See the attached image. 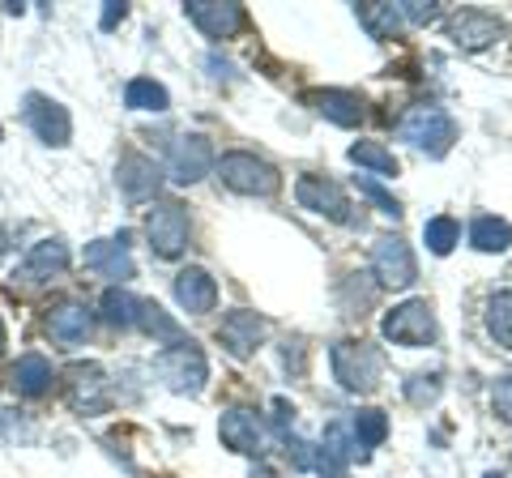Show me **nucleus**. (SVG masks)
Segmentation results:
<instances>
[{
    "mask_svg": "<svg viewBox=\"0 0 512 478\" xmlns=\"http://www.w3.org/2000/svg\"><path fill=\"white\" fill-rule=\"evenodd\" d=\"M397 137L406 141V146L423 150L427 158H444L448 146L457 141V124L448 116L444 107L436 103H414L402 120H397Z\"/></svg>",
    "mask_w": 512,
    "mask_h": 478,
    "instance_id": "nucleus-1",
    "label": "nucleus"
},
{
    "mask_svg": "<svg viewBox=\"0 0 512 478\" xmlns=\"http://www.w3.org/2000/svg\"><path fill=\"white\" fill-rule=\"evenodd\" d=\"M329 363H333V380H338L346 393H372L380 385V372H384L380 350L372 342H355V338L333 342Z\"/></svg>",
    "mask_w": 512,
    "mask_h": 478,
    "instance_id": "nucleus-2",
    "label": "nucleus"
},
{
    "mask_svg": "<svg viewBox=\"0 0 512 478\" xmlns=\"http://www.w3.org/2000/svg\"><path fill=\"white\" fill-rule=\"evenodd\" d=\"M218 180L231 188V193H244V197H274L282 188V175L265 163V158H256L248 150H231L218 158Z\"/></svg>",
    "mask_w": 512,
    "mask_h": 478,
    "instance_id": "nucleus-3",
    "label": "nucleus"
},
{
    "mask_svg": "<svg viewBox=\"0 0 512 478\" xmlns=\"http://www.w3.org/2000/svg\"><path fill=\"white\" fill-rule=\"evenodd\" d=\"M380 333L397 346H431L440 338V325H436V312H431L427 299H406V304H397L393 312H384Z\"/></svg>",
    "mask_w": 512,
    "mask_h": 478,
    "instance_id": "nucleus-4",
    "label": "nucleus"
},
{
    "mask_svg": "<svg viewBox=\"0 0 512 478\" xmlns=\"http://www.w3.org/2000/svg\"><path fill=\"white\" fill-rule=\"evenodd\" d=\"M154 368H158V376L167 380L171 393H201L205 389V376H210V363H205L197 342H180V346L158 350Z\"/></svg>",
    "mask_w": 512,
    "mask_h": 478,
    "instance_id": "nucleus-5",
    "label": "nucleus"
},
{
    "mask_svg": "<svg viewBox=\"0 0 512 478\" xmlns=\"http://www.w3.org/2000/svg\"><path fill=\"white\" fill-rule=\"evenodd\" d=\"M295 201L303 205V210L320 214V218L342 222V227H350V222H355V205H350V197L342 193V184L325 180V175H299Z\"/></svg>",
    "mask_w": 512,
    "mask_h": 478,
    "instance_id": "nucleus-6",
    "label": "nucleus"
},
{
    "mask_svg": "<svg viewBox=\"0 0 512 478\" xmlns=\"http://www.w3.org/2000/svg\"><path fill=\"white\" fill-rule=\"evenodd\" d=\"M146 235H150V248L158 252L163 261L180 257L188 248V214L180 201H158L150 218H146Z\"/></svg>",
    "mask_w": 512,
    "mask_h": 478,
    "instance_id": "nucleus-7",
    "label": "nucleus"
},
{
    "mask_svg": "<svg viewBox=\"0 0 512 478\" xmlns=\"http://www.w3.org/2000/svg\"><path fill=\"white\" fill-rule=\"evenodd\" d=\"M372 269H376V282L393 286V291H406V286H414V278H419V265H414L410 244H406V239H397V235L376 239Z\"/></svg>",
    "mask_w": 512,
    "mask_h": 478,
    "instance_id": "nucleus-8",
    "label": "nucleus"
},
{
    "mask_svg": "<svg viewBox=\"0 0 512 478\" xmlns=\"http://www.w3.org/2000/svg\"><path fill=\"white\" fill-rule=\"evenodd\" d=\"M184 13L205 39H235L248 22L244 5H218V0H188Z\"/></svg>",
    "mask_w": 512,
    "mask_h": 478,
    "instance_id": "nucleus-9",
    "label": "nucleus"
},
{
    "mask_svg": "<svg viewBox=\"0 0 512 478\" xmlns=\"http://www.w3.org/2000/svg\"><path fill=\"white\" fill-rule=\"evenodd\" d=\"M448 39H453L461 52H483V47L504 39V22L483 9H461L448 18Z\"/></svg>",
    "mask_w": 512,
    "mask_h": 478,
    "instance_id": "nucleus-10",
    "label": "nucleus"
},
{
    "mask_svg": "<svg viewBox=\"0 0 512 478\" xmlns=\"http://www.w3.org/2000/svg\"><path fill=\"white\" fill-rule=\"evenodd\" d=\"M26 124L35 129L39 141H47V146H69V137H73V120H69V111H64L60 103L52 99H43V94H26Z\"/></svg>",
    "mask_w": 512,
    "mask_h": 478,
    "instance_id": "nucleus-11",
    "label": "nucleus"
},
{
    "mask_svg": "<svg viewBox=\"0 0 512 478\" xmlns=\"http://www.w3.org/2000/svg\"><path fill=\"white\" fill-rule=\"evenodd\" d=\"M214 167V146H210V137H201V133H188L180 137L171 146V180L175 184H197L205 180Z\"/></svg>",
    "mask_w": 512,
    "mask_h": 478,
    "instance_id": "nucleus-12",
    "label": "nucleus"
},
{
    "mask_svg": "<svg viewBox=\"0 0 512 478\" xmlns=\"http://www.w3.org/2000/svg\"><path fill=\"white\" fill-rule=\"evenodd\" d=\"M116 184H120V193L124 201H150L158 193V184H163V171H158L154 158L146 154H137V150H128L120 158V167H116Z\"/></svg>",
    "mask_w": 512,
    "mask_h": 478,
    "instance_id": "nucleus-13",
    "label": "nucleus"
},
{
    "mask_svg": "<svg viewBox=\"0 0 512 478\" xmlns=\"http://www.w3.org/2000/svg\"><path fill=\"white\" fill-rule=\"evenodd\" d=\"M69 402L82 414H103L111 406L99 363H77V368H69Z\"/></svg>",
    "mask_w": 512,
    "mask_h": 478,
    "instance_id": "nucleus-14",
    "label": "nucleus"
},
{
    "mask_svg": "<svg viewBox=\"0 0 512 478\" xmlns=\"http://www.w3.org/2000/svg\"><path fill=\"white\" fill-rule=\"evenodd\" d=\"M86 269L94 274H103L111 282H128L137 274L133 257H128V235H116V239H94L86 248Z\"/></svg>",
    "mask_w": 512,
    "mask_h": 478,
    "instance_id": "nucleus-15",
    "label": "nucleus"
},
{
    "mask_svg": "<svg viewBox=\"0 0 512 478\" xmlns=\"http://www.w3.org/2000/svg\"><path fill=\"white\" fill-rule=\"evenodd\" d=\"M218 338H222V346H227L235 359H248L252 350L261 346V338H265V321H261V316H256V312L239 308V312H231L227 321H222Z\"/></svg>",
    "mask_w": 512,
    "mask_h": 478,
    "instance_id": "nucleus-16",
    "label": "nucleus"
},
{
    "mask_svg": "<svg viewBox=\"0 0 512 478\" xmlns=\"http://www.w3.org/2000/svg\"><path fill=\"white\" fill-rule=\"evenodd\" d=\"M175 299H180L184 312L205 316V312H214V304H218V282L205 274V269H184V274L175 278Z\"/></svg>",
    "mask_w": 512,
    "mask_h": 478,
    "instance_id": "nucleus-17",
    "label": "nucleus"
},
{
    "mask_svg": "<svg viewBox=\"0 0 512 478\" xmlns=\"http://www.w3.org/2000/svg\"><path fill=\"white\" fill-rule=\"evenodd\" d=\"M308 103L316 116H325L333 124H342V129H355V124L363 120V99L350 90H312Z\"/></svg>",
    "mask_w": 512,
    "mask_h": 478,
    "instance_id": "nucleus-18",
    "label": "nucleus"
},
{
    "mask_svg": "<svg viewBox=\"0 0 512 478\" xmlns=\"http://www.w3.org/2000/svg\"><path fill=\"white\" fill-rule=\"evenodd\" d=\"M69 269V248L60 244V239H43V244H35L26 252V261H22V278L26 282H47V278H56Z\"/></svg>",
    "mask_w": 512,
    "mask_h": 478,
    "instance_id": "nucleus-19",
    "label": "nucleus"
},
{
    "mask_svg": "<svg viewBox=\"0 0 512 478\" xmlns=\"http://www.w3.org/2000/svg\"><path fill=\"white\" fill-rule=\"evenodd\" d=\"M218 432H222V444L235 453H248V457L261 453V427H256L252 410H227L218 423Z\"/></svg>",
    "mask_w": 512,
    "mask_h": 478,
    "instance_id": "nucleus-20",
    "label": "nucleus"
},
{
    "mask_svg": "<svg viewBox=\"0 0 512 478\" xmlns=\"http://www.w3.org/2000/svg\"><path fill=\"white\" fill-rule=\"evenodd\" d=\"M47 333H52V342H60V346H82L90 338V312L82 304H60L47 316Z\"/></svg>",
    "mask_w": 512,
    "mask_h": 478,
    "instance_id": "nucleus-21",
    "label": "nucleus"
},
{
    "mask_svg": "<svg viewBox=\"0 0 512 478\" xmlns=\"http://www.w3.org/2000/svg\"><path fill=\"white\" fill-rule=\"evenodd\" d=\"M52 380H56V372L43 355H22L18 368H13V385H18L22 397H43L47 389H52Z\"/></svg>",
    "mask_w": 512,
    "mask_h": 478,
    "instance_id": "nucleus-22",
    "label": "nucleus"
},
{
    "mask_svg": "<svg viewBox=\"0 0 512 478\" xmlns=\"http://www.w3.org/2000/svg\"><path fill=\"white\" fill-rule=\"evenodd\" d=\"M355 13H359V26L372 39H397V30L406 26V18H402V9L397 5H355Z\"/></svg>",
    "mask_w": 512,
    "mask_h": 478,
    "instance_id": "nucleus-23",
    "label": "nucleus"
},
{
    "mask_svg": "<svg viewBox=\"0 0 512 478\" xmlns=\"http://www.w3.org/2000/svg\"><path fill=\"white\" fill-rule=\"evenodd\" d=\"M470 244L478 252H504V248H512V227H508L504 218L483 214V218L470 222Z\"/></svg>",
    "mask_w": 512,
    "mask_h": 478,
    "instance_id": "nucleus-24",
    "label": "nucleus"
},
{
    "mask_svg": "<svg viewBox=\"0 0 512 478\" xmlns=\"http://www.w3.org/2000/svg\"><path fill=\"white\" fill-rule=\"evenodd\" d=\"M137 325L150 333V338H158V342H167V346H180V342H188L184 338V329L171 321V316L158 308V304H150V299H141V308H137Z\"/></svg>",
    "mask_w": 512,
    "mask_h": 478,
    "instance_id": "nucleus-25",
    "label": "nucleus"
},
{
    "mask_svg": "<svg viewBox=\"0 0 512 478\" xmlns=\"http://www.w3.org/2000/svg\"><path fill=\"white\" fill-rule=\"evenodd\" d=\"M350 432H355V449H359V457H367L384 436H389V419H384V410H359V414H355V423H350Z\"/></svg>",
    "mask_w": 512,
    "mask_h": 478,
    "instance_id": "nucleus-26",
    "label": "nucleus"
},
{
    "mask_svg": "<svg viewBox=\"0 0 512 478\" xmlns=\"http://www.w3.org/2000/svg\"><path fill=\"white\" fill-rule=\"evenodd\" d=\"M167 90L154 82V77H133V82L124 86V107L133 111H167Z\"/></svg>",
    "mask_w": 512,
    "mask_h": 478,
    "instance_id": "nucleus-27",
    "label": "nucleus"
},
{
    "mask_svg": "<svg viewBox=\"0 0 512 478\" xmlns=\"http://www.w3.org/2000/svg\"><path fill=\"white\" fill-rule=\"evenodd\" d=\"M487 329L495 342L512 350V291H495L487 299Z\"/></svg>",
    "mask_w": 512,
    "mask_h": 478,
    "instance_id": "nucleus-28",
    "label": "nucleus"
},
{
    "mask_svg": "<svg viewBox=\"0 0 512 478\" xmlns=\"http://www.w3.org/2000/svg\"><path fill=\"white\" fill-rule=\"evenodd\" d=\"M137 308H141V299L120 291V286H111V291L103 295V321L116 325V329H133L137 325Z\"/></svg>",
    "mask_w": 512,
    "mask_h": 478,
    "instance_id": "nucleus-29",
    "label": "nucleus"
},
{
    "mask_svg": "<svg viewBox=\"0 0 512 478\" xmlns=\"http://www.w3.org/2000/svg\"><path fill=\"white\" fill-rule=\"evenodd\" d=\"M457 239H461V227H457V222L448 218V214L423 222V244L436 252V257H448V252L457 248Z\"/></svg>",
    "mask_w": 512,
    "mask_h": 478,
    "instance_id": "nucleus-30",
    "label": "nucleus"
},
{
    "mask_svg": "<svg viewBox=\"0 0 512 478\" xmlns=\"http://www.w3.org/2000/svg\"><path fill=\"white\" fill-rule=\"evenodd\" d=\"M350 163H355V167H372L380 175H397V171H402V167H397V158L384 146H376V141H355V146H350Z\"/></svg>",
    "mask_w": 512,
    "mask_h": 478,
    "instance_id": "nucleus-31",
    "label": "nucleus"
},
{
    "mask_svg": "<svg viewBox=\"0 0 512 478\" xmlns=\"http://www.w3.org/2000/svg\"><path fill=\"white\" fill-rule=\"evenodd\" d=\"M440 393H444L440 372H419V376H410V380H406V397H410L414 406H436V402H440Z\"/></svg>",
    "mask_w": 512,
    "mask_h": 478,
    "instance_id": "nucleus-32",
    "label": "nucleus"
},
{
    "mask_svg": "<svg viewBox=\"0 0 512 478\" xmlns=\"http://www.w3.org/2000/svg\"><path fill=\"white\" fill-rule=\"evenodd\" d=\"M355 184H359V193L367 197V201H376L380 205V214H389V218H402V201H397L389 188H380L372 175H355Z\"/></svg>",
    "mask_w": 512,
    "mask_h": 478,
    "instance_id": "nucleus-33",
    "label": "nucleus"
},
{
    "mask_svg": "<svg viewBox=\"0 0 512 478\" xmlns=\"http://www.w3.org/2000/svg\"><path fill=\"white\" fill-rule=\"evenodd\" d=\"M397 9H402V18L414 22V26H431V22L440 18V5H436V0H406V5H397Z\"/></svg>",
    "mask_w": 512,
    "mask_h": 478,
    "instance_id": "nucleus-34",
    "label": "nucleus"
},
{
    "mask_svg": "<svg viewBox=\"0 0 512 478\" xmlns=\"http://www.w3.org/2000/svg\"><path fill=\"white\" fill-rule=\"evenodd\" d=\"M491 406H495V414H500L504 423H512V372L491 385Z\"/></svg>",
    "mask_w": 512,
    "mask_h": 478,
    "instance_id": "nucleus-35",
    "label": "nucleus"
},
{
    "mask_svg": "<svg viewBox=\"0 0 512 478\" xmlns=\"http://www.w3.org/2000/svg\"><path fill=\"white\" fill-rule=\"evenodd\" d=\"M295 423V406L286 402V397H274V427H278V436H291L286 427Z\"/></svg>",
    "mask_w": 512,
    "mask_h": 478,
    "instance_id": "nucleus-36",
    "label": "nucleus"
},
{
    "mask_svg": "<svg viewBox=\"0 0 512 478\" xmlns=\"http://www.w3.org/2000/svg\"><path fill=\"white\" fill-rule=\"evenodd\" d=\"M116 22H124V5H120V0H107L99 26H103V30H116Z\"/></svg>",
    "mask_w": 512,
    "mask_h": 478,
    "instance_id": "nucleus-37",
    "label": "nucleus"
},
{
    "mask_svg": "<svg viewBox=\"0 0 512 478\" xmlns=\"http://www.w3.org/2000/svg\"><path fill=\"white\" fill-rule=\"evenodd\" d=\"M5 252H9V244H5V231H0V261H5Z\"/></svg>",
    "mask_w": 512,
    "mask_h": 478,
    "instance_id": "nucleus-38",
    "label": "nucleus"
},
{
    "mask_svg": "<svg viewBox=\"0 0 512 478\" xmlns=\"http://www.w3.org/2000/svg\"><path fill=\"white\" fill-rule=\"evenodd\" d=\"M0 350H5V321H0Z\"/></svg>",
    "mask_w": 512,
    "mask_h": 478,
    "instance_id": "nucleus-39",
    "label": "nucleus"
},
{
    "mask_svg": "<svg viewBox=\"0 0 512 478\" xmlns=\"http://www.w3.org/2000/svg\"><path fill=\"white\" fill-rule=\"evenodd\" d=\"M487 478H504V474H487Z\"/></svg>",
    "mask_w": 512,
    "mask_h": 478,
    "instance_id": "nucleus-40",
    "label": "nucleus"
}]
</instances>
